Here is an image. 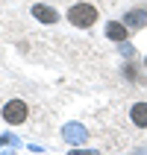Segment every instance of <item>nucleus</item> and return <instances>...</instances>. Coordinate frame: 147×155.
Masks as SVG:
<instances>
[{"label":"nucleus","instance_id":"obj_3","mask_svg":"<svg viewBox=\"0 0 147 155\" xmlns=\"http://www.w3.org/2000/svg\"><path fill=\"white\" fill-rule=\"evenodd\" d=\"M130 117H132V123H135L138 129H147V103H135Z\"/></svg>","mask_w":147,"mask_h":155},{"label":"nucleus","instance_id":"obj_2","mask_svg":"<svg viewBox=\"0 0 147 155\" xmlns=\"http://www.w3.org/2000/svg\"><path fill=\"white\" fill-rule=\"evenodd\" d=\"M3 120L12 123V126H18V123L26 120V103L24 100H12V103L3 105Z\"/></svg>","mask_w":147,"mask_h":155},{"label":"nucleus","instance_id":"obj_4","mask_svg":"<svg viewBox=\"0 0 147 155\" xmlns=\"http://www.w3.org/2000/svg\"><path fill=\"white\" fill-rule=\"evenodd\" d=\"M33 15L38 18L41 24H56V21H59L56 9H47V6H35V9H33Z\"/></svg>","mask_w":147,"mask_h":155},{"label":"nucleus","instance_id":"obj_1","mask_svg":"<svg viewBox=\"0 0 147 155\" xmlns=\"http://www.w3.org/2000/svg\"><path fill=\"white\" fill-rule=\"evenodd\" d=\"M68 21L74 26H79V29H88V26L97 21V9L91 6V3H74V6L68 9Z\"/></svg>","mask_w":147,"mask_h":155},{"label":"nucleus","instance_id":"obj_5","mask_svg":"<svg viewBox=\"0 0 147 155\" xmlns=\"http://www.w3.org/2000/svg\"><path fill=\"white\" fill-rule=\"evenodd\" d=\"M106 32H109L112 41H124V38H127V26H124V24H109Z\"/></svg>","mask_w":147,"mask_h":155},{"label":"nucleus","instance_id":"obj_6","mask_svg":"<svg viewBox=\"0 0 147 155\" xmlns=\"http://www.w3.org/2000/svg\"><path fill=\"white\" fill-rule=\"evenodd\" d=\"M144 21H147V12H132V15H130V24L132 26H141Z\"/></svg>","mask_w":147,"mask_h":155}]
</instances>
